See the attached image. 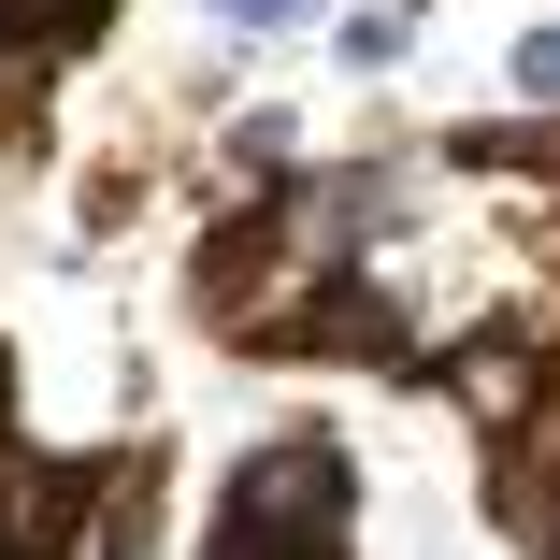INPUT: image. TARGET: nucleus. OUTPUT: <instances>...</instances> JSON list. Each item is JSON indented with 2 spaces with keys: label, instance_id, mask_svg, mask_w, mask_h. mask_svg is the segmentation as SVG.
I'll use <instances>...</instances> for the list:
<instances>
[{
  "label": "nucleus",
  "instance_id": "f257e3e1",
  "mask_svg": "<svg viewBox=\"0 0 560 560\" xmlns=\"http://www.w3.org/2000/svg\"><path fill=\"white\" fill-rule=\"evenodd\" d=\"M445 374H460V402H475V431H503V445H532V388H546V360L517 346V330H489V346H460Z\"/></svg>",
  "mask_w": 560,
  "mask_h": 560
},
{
  "label": "nucleus",
  "instance_id": "f03ea898",
  "mask_svg": "<svg viewBox=\"0 0 560 560\" xmlns=\"http://www.w3.org/2000/svg\"><path fill=\"white\" fill-rule=\"evenodd\" d=\"M402 44H417V0H374V15H346V58H360V72H374V58H402Z\"/></svg>",
  "mask_w": 560,
  "mask_h": 560
},
{
  "label": "nucleus",
  "instance_id": "7ed1b4c3",
  "mask_svg": "<svg viewBox=\"0 0 560 560\" xmlns=\"http://www.w3.org/2000/svg\"><path fill=\"white\" fill-rule=\"evenodd\" d=\"M517 101H560V30H532V44H517Z\"/></svg>",
  "mask_w": 560,
  "mask_h": 560
},
{
  "label": "nucleus",
  "instance_id": "20e7f679",
  "mask_svg": "<svg viewBox=\"0 0 560 560\" xmlns=\"http://www.w3.org/2000/svg\"><path fill=\"white\" fill-rule=\"evenodd\" d=\"M44 560H130V517L101 503V532H72V546H44Z\"/></svg>",
  "mask_w": 560,
  "mask_h": 560
},
{
  "label": "nucleus",
  "instance_id": "39448f33",
  "mask_svg": "<svg viewBox=\"0 0 560 560\" xmlns=\"http://www.w3.org/2000/svg\"><path fill=\"white\" fill-rule=\"evenodd\" d=\"M201 15H215V30H288L302 0H201Z\"/></svg>",
  "mask_w": 560,
  "mask_h": 560
}]
</instances>
